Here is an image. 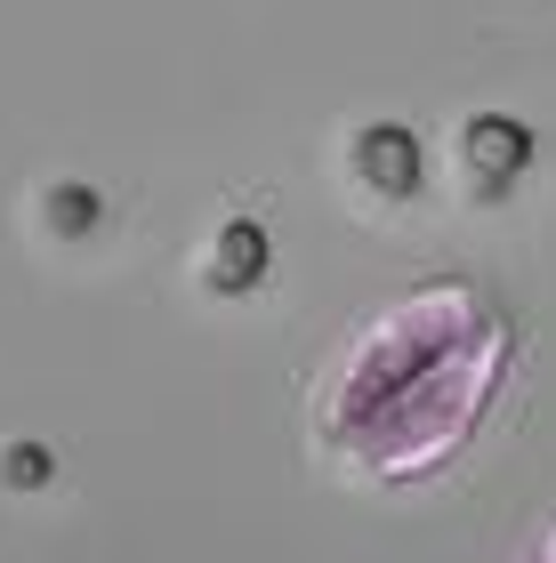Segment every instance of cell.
Returning <instances> with one entry per match:
<instances>
[{"mask_svg": "<svg viewBox=\"0 0 556 563\" xmlns=\"http://www.w3.org/2000/svg\"><path fill=\"white\" fill-rule=\"evenodd\" d=\"M516 322L484 282L436 274L371 306L315 387V443L363 483H436L492 419Z\"/></svg>", "mask_w": 556, "mask_h": 563, "instance_id": "1", "label": "cell"}, {"mask_svg": "<svg viewBox=\"0 0 556 563\" xmlns=\"http://www.w3.org/2000/svg\"><path fill=\"white\" fill-rule=\"evenodd\" d=\"M533 563H556V523L541 531V555H533Z\"/></svg>", "mask_w": 556, "mask_h": 563, "instance_id": "2", "label": "cell"}]
</instances>
